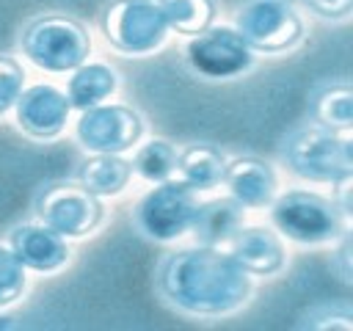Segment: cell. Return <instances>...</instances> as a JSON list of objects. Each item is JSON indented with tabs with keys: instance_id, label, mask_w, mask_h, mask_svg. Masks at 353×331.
<instances>
[{
	"instance_id": "3",
	"label": "cell",
	"mask_w": 353,
	"mask_h": 331,
	"mask_svg": "<svg viewBox=\"0 0 353 331\" xmlns=\"http://www.w3.org/2000/svg\"><path fill=\"white\" fill-rule=\"evenodd\" d=\"M22 52L28 61L44 72H72L85 63L91 52V39L85 28L63 14H44L22 30Z\"/></svg>"
},
{
	"instance_id": "22",
	"label": "cell",
	"mask_w": 353,
	"mask_h": 331,
	"mask_svg": "<svg viewBox=\"0 0 353 331\" xmlns=\"http://www.w3.org/2000/svg\"><path fill=\"white\" fill-rule=\"evenodd\" d=\"M25 265L14 257L11 248L0 245V309L14 303L17 298H22L25 292Z\"/></svg>"
},
{
	"instance_id": "24",
	"label": "cell",
	"mask_w": 353,
	"mask_h": 331,
	"mask_svg": "<svg viewBox=\"0 0 353 331\" xmlns=\"http://www.w3.org/2000/svg\"><path fill=\"white\" fill-rule=\"evenodd\" d=\"M303 6L323 19H345L350 17L353 0H303Z\"/></svg>"
},
{
	"instance_id": "20",
	"label": "cell",
	"mask_w": 353,
	"mask_h": 331,
	"mask_svg": "<svg viewBox=\"0 0 353 331\" xmlns=\"http://www.w3.org/2000/svg\"><path fill=\"white\" fill-rule=\"evenodd\" d=\"M314 119L336 132H350L353 127V91L350 86H328L314 97Z\"/></svg>"
},
{
	"instance_id": "8",
	"label": "cell",
	"mask_w": 353,
	"mask_h": 331,
	"mask_svg": "<svg viewBox=\"0 0 353 331\" xmlns=\"http://www.w3.org/2000/svg\"><path fill=\"white\" fill-rule=\"evenodd\" d=\"M199 210L196 190L182 179H163L138 204V226L152 240H176L190 229Z\"/></svg>"
},
{
	"instance_id": "4",
	"label": "cell",
	"mask_w": 353,
	"mask_h": 331,
	"mask_svg": "<svg viewBox=\"0 0 353 331\" xmlns=\"http://www.w3.org/2000/svg\"><path fill=\"white\" fill-rule=\"evenodd\" d=\"M270 204V218L276 229L295 243H328L345 232V215L339 212L336 201H328L320 193L287 190Z\"/></svg>"
},
{
	"instance_id": "25",
	"label": "cell",
	"mask_w": 353,
	"mask_h": 331,
	"mask_svg": "<svg viewBox=\"0 0 353 331\" xmlns=\"http://www.w3.org/2000/svg\"><path fill=\"white\" fill-rule=\"evenodd\" d=\"M339 259H347V240H345L342 248H339ZM342 276H345V281H350V270H347V268H342Z\"/></svg>"
},
{
	"instance_id": "23",
	"label": "cell",
	"mask_w": 353,
	"mask_h": 331,
	"mask_svg": "<svg viewBox=\"0 0 353 331\" xmlns=\"http://www.w3.org/2000/svg\"><path fill=\"white\" fill-rule=\"evenodd\" d=\"M25 72L11 55H0V116L8 113L22 91Z\"/></svg>"
},
{
	"instance_id": "2",
	"label": "cell",
	"mask_w": 353,
	"mask_h": 331,
	"mask_svg": "<svg viewBox=\"0 0 353 331\" xmlns=\"http://www.w3.org/2000/svg\"><path fill=\"white\" fill-rule=\"evenodd\" d=\"M284 163L309 182H342L353 177V146L336 130L309 124L284 141Z\"/></svg>"
},
{
	"instance_id": "15",
	"label": "cell",
	"mask_w": 353,
	"mask_h": 331,
	"mask_svg": "<svg viewBox=\"0 0 353 331\" xmlns=\"http://www.w3.org/2000/svg\"><path fill=\"white\" fill-rule=\"evenodd\" d=\"M245 223V207L237 199H212V201H199V210L190 221L193 237L201 245H226L237 229Z\"/></svg>"
},
{
	"instance_id": "7",
	"label": "cell",
	"mask_w": 353,
	"mask_h": 331,
	"mask_svg": "<svg viewBox=\"0 0 353 331\" xmlns=\"http://www.w3.org/2000/svg\"><path fill=\"white\" fill-rule=\"evenodd\" d=\"M234 30L251 50L284 52L303 39V19L281 0H251L237 11Z\"/></svg>"
},
{
	"instance_id": "13",
	"label": "cell",
	"mask_w": 353,
	"mask_h": 331,
	"mask_svg": "<svg viewBox=\"0 0 353 331\" xmlns=\"http://www.w3.org/2000/svg\"><path fill=\"white\" fill-rule=\"evenodd\" d=\"M232 257L237 265L254 276H273L284 268V245L281 240L265 226H240L237 234L229 240Z\"/></svg>"
},
{
	"instance_id": "19",
	"label": "cell",
	"mask_w": 353,
	"mask_h": 331,
	"mask_svg": "<svg viewBox=\"0 0 353 331\" xmlns=\"http://www.w3.org/2000/svg\"><path fill=\"white\" fill-rule=\"evenodd\" d=\"M168 28L185 36H199L207 30L215 19V3L212 0H160L157 3Z\"/></svg>"
},
{
	"instance_id": "9",
	"label": "cell",
	"mask_w": 353,
	"mask_h": 331,
	"mask_svg": "<svg viewBox=\"0 0 353 331\" xmlns=\"http://www.w3.org/2000/svg\"><path fill=\"white\" fill-rule=\"evenodd\" d=\"M74 132L85 149L119 154L132 149L141 141L143 121L127 105H91L83 110Z\"/></svg>"
},
{
	"instance_id": "10",
	"label": "cell",
	"mask_w": 353,
	"mask_h": 331,
	"mask_svg": "<svg viewBox=\"0 0 353 331\" xmlns=\"http://www.w3.org/2000/svg\"><path fill=\"white\" fill-rule=\"evenodd\" d=\"M188 63L212 80H226L243 74L251 63V47L234 28H207L188 41Z\"/></svg>"
},
{
	"instance_id": "12",
	"label": "cell",
	"mask_w": 353,
	"mask_h": 331,
	"mask_svg": "<svg viewBox=\"0 0 353 331\" xmlns=\"http://www.w3.org/2000/svg\"><path fill=\"white\" fill-rule=\"evenodd\" d=\"M8 243H11L14 257L25 268H33V270H41V273L58 270L69 259V245L63 243V237L58 232L47 229L44 223L41 226H36V223L14 226L11 234H8Z\"/></svg>"
},
{
	"instance_id": "6",
	"label": "cell",
	"mask_w": 353,
	"mask_h": 331,
	"mask_svg": "<svg viewBox=\"0 0 353 331\" xmlns=\"http://www.w3.org/2000/svg\"><path fill=\"white\" fill-rule=\"evenodd\" d=\"M39 221L61 237H85L102 223L99 199L74 182H52L36 196Z\"/></svg>"
},
{
	"instance_id": "11",
	"label": "cell",
	"mask_w": 353,
	"mask_h": 331,
	"mask_svg": "<svg viewBox=\"0 0 353 331\" xmlns=\"http://www.w3.org/2000/svg\"><path fill=\"white\" fill-rule=\"evenodd\" d=\"M14 108H17V124L30 138H41V141L61 135L66 127L69 110H72L69 97L61 88L47 86V83L22 88Z\"/></svg>"
},
{
	"instance_id": "5",
	"label": "cell",
	"mask_w": 353,
	"mask_h": 331,
	"mask_svg": "<svg viewBox=\"0 0 353 331\" xmlns=\"http://www.w3.org/2000/svg\"><path fill=\"white\" fill-rule=\"evenodd\" d=\"M110 47L127 55H146L168 36V22L154 0H113L99 17Z\"/></svg>"
},
{
	"instance_id": "17",
	"label": "cell",
	"mask_w": 353,
	"mask_h": 331,
	"mask_svg": "<svg viewBox=\"0 0 353 331\" xmlns=\"http://www.w3.org/2000/svg\"><path fill=\"white\" fill-rule=\"evenodd\" d=\"M130 174H132V166L127 160H121L119 154L97 152L94 157L83 160V166L77 171V179L94 196H116L127 188Z\"/></svg>"
},
{
	"instance_id": "21",
	"label": "cell",
	"mask_w": 353,
	"mask_h": 331,
	"mask_svg": "<svg viewBox=\"0 0 353 331\" xmlns=\"http://www.w3.org/2000/svg\"><path fill=\"white\" fill-rule=\"evenodd\" d=\"M143 179L149 182H163L171 177V171L176 168V149L168 141H149L135 152V160L130 163Z\"/></svg>"
},
{
	"instance_id": "16",
	"label": "cell",
	"mask_w": 353,
	"mask_h": 331,
	"mask_svg": "<svg viewBox=\"0 0 353 331\" xmlns=\"http://www.w3.org/2000/svg\"><path fill=\"white\" fill-rule=\"evenodd\" d=\"M176 168L182 182H188L193 190H210L221 182L226 157L212 143H190L176 154Z\"/></svg>"
},
{
	"instance_id": "18",
	"label": "cell",
	"mask_w": 353,
	"mask_h": 331,
	"mask_svg": "<svg viewBox=\"0 0 353 331\" xmlns=\"http://www.w3.org/2000/svg\"><path fill=\"white\" fill-rule=\"evenodd\" d=\"M119 86V77L105 63H80L69 80V105L77 110H85L91 105H99L108 99Z\"/></svg>"
},
{
	"instance_id": "1",
	"label": "cell",
	"mask_w": 353,
	"mask_h": 331,
	"mask_svg": "<svg viewBox=\"0 0 353 331\" xmlns=\"http://www.w3.org/2000/svg\"><path fill=\"white\" fill-rule=\"evenodd\" d=\"M157 290L185 314L221 317L237 312L251 298V276L232 254L199 243L171 251L160 262Z\"/></svg>"
},
{
	"instance_id": "14",
	"label": "cell",
	"mask_w": 353,
	"mask_h": 331,
	"mask_svg": "<svg viewBox=\"0 0 353 331\" xmlns=\"http://www.w3.org/2000/svg\"><path fill=\"white\" fill-rule=\"evenodd\" d=\"M221 179L243 207H268L276 199V174L259 157H237L226 163Z\"/></svg>"
}]
</instances>
